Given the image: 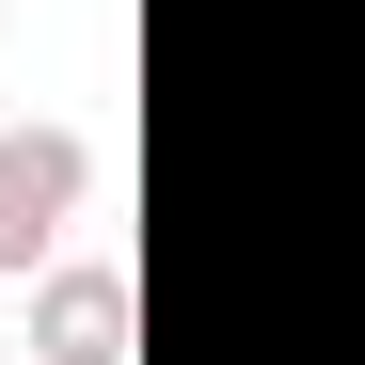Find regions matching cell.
Wrapping results in <instances>:
<instances>
[{
	"label": "cell",
	"mask_w": 365,
	"mask_h": 365,
	"mask_svg": "<svg viewBox=\"0 0 365 365\" xmlns=\"http://www.w3.org/2000/svg\"><path fill=\"white\" fill-rule=\"evenodd\" d=\"M80 191H96V159L64 128H16V143H0V270H32L48 238L80 222Z\"/></svg>",
	"instance_id": "obj_1"
},
{
	"label": "cell",
	"mask_w": 365,
	"mask_h": 365,
	"mask_svg": "<svg viewBox=\"0 0 365 365\" xmlns=\"http://www.w3.org/2000/svg\"><path fill=\"white\" fill-rule=\"evenodd\" d=\"M32 334H48V365H128V286H111V270H64L32 302Z\"/></svg>",
	"instance_id": "obj_2"
}]
</instances>
